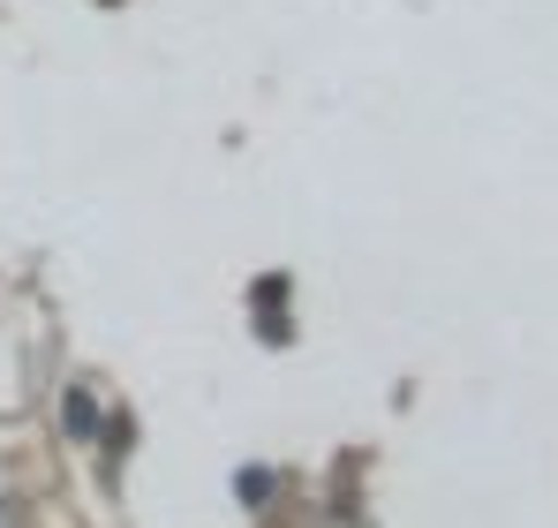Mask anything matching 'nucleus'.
Listing matches in <instances>:
<instances>
[{"label": "nucleus", "instance_id": "f257e3e1", "mask_svg": "<svg viewBox=\"0 0 558 528\" xmlns=\"http://www.w3.org/2000/svg\"><path fill=\"white\" fill-rule=\"evenodd\" d=\"M61 423H69L76 439H98V400L84 393V385H69V393H61Z\"/></svg>", "mask_w": 558, "mask_h": 528}, {"label": "nucleus", "instance_id": "f03ea898", "mask_svg": "<svg viewBox=\"0 0 558 528\" xmlns=\"http://www.w3.org/2000/svg\"><path fill=\"white\" fill-rule=\"evenodd\" d=\"M257 310H265V333L287 340V279H257Z\"/></svg>", "mask_w": 558, "mask_h": 528}, {"label": "nucleus", "instance_id": "7ed1b4c3", "mask_svg": "<svg viewBox=\"0 0 558 528\" xmlns=\"http://www.w3.org/2000/svg\"><path fill=\"white\" fill-rule=\"evenodd\" d=\"M234 491H242V506H265V491H272V468H242V476H234Z\"/></svg>", "mask_w": 558, "mask_h": 528}]
</instances>
